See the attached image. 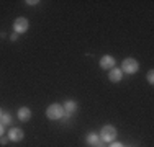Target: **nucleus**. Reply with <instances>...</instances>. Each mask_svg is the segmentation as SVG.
<instances>
[{
  "label": "nucleus",
  "mask_w": 154,
  "mask_h": 147,
  "mask_svg": "<svg viewBox=\"0 0 154 147\" xmlns=\"http://www.w3.org/2000/svg\"><path fill=\"white\" fill-rule=\"evenodd\" d=\"M31 116H33V113H31V110L28 108V106H21V108H18V111H17L18 121H21V123H28V121L31 119Z\"/></svg>",
  "instance_id": "nucleus-8"
},
{
  "label": "nucleus",
  "mask_w": 154,
  "mask_h": 147,
  "mask_svg": "<svg viewBox=\"0 0 154 147\" xmlns=\"http://www.w3.org/2000/svg\"><path fill=\"white\" fill-rule=\"evenodd\" d=\"M62 108H64V113H67V115H74V113L77 111V108H79V105H77L75 100H67L62 105Z\"/></svg>",
  "instance_id": "nucleus-10"
},
{
  "label": "nucleus",
  "mask_w": 154,
  "mask_h": 147,
  "mask_svg": "<svg viewBox=\"0 0 154 147\" xmlns=\"http://www.w3.org/2000/svg\"><path fill=\"white\" fill-rule=\"evenodd\" d=\"M7 142H8V137H7V136H2V137H0V144L5 146Z\"/></svg>",
  "instance_id": "nucleus-14"
},
{
  "label": "nucleus",
  "mask_w": 154,
  "mask_h": 147,
  "mask_svg": "<svg viewBox=\"0 0 154 147\" xmlns=\"http://www.w3.org/2000/svg\"><path fill=\"white\" fill-rule=\"evenodd\" d=\"M100 139L103 142H113L116 139V128L112 126V124H107V126H103L100 129Z\"/></svg>",
  "instance_id": "nucleus-3"
},
{
  "label": "nucleus",
  "mask_w": 154,
  "mask_h": 147,
  "mask_svg": "<svg viewBox=\"0 0 154 147\" xmlns=\"http://www.w3.org/2000/svg\"><path fill=\"white\" fill-rule=\"evenodd\" d=\"M146 79H148V82L152 85V83H154V72H152V70H149V72H148V75H146Z\"/></svg>",
  "instance_id": "nucleus-12"
},
{
  "label": "nucleus",
  "mask_w": 154,
  "mask_h": 147,
  "mask_svg": "<svg viewBox=\"0 0 154 147\" xmlns=\"http://www.w3.org/2000/svg\"><path fill=\"white\" fill-rule=\"evenodd\" d=\"M110 147H125V146L122 144V142H115V141H113L112 144H110Z\"/></svg>",
  "instance_id": "nucleus-16"
},
{
  "label": "nucleus",
  "mask_w": 154,
  "mask_h": 147,
  "mask_svg": "<svg viewBox=\"0 0 154 147\" xmlns=\"http://www.w3.org/2000/svg\"><path fill=\"white\" fill-rule=\"evenodd\" d=\"M10 123H12V115H10V113H5V111H3L2 118H0V124L5 128V126H8Z\"/></svg>",
  "instance_id": "nucleus-11"
},
{
  "label": "nucleus",
  "mask_w": 154,
  "mask_h": 147,
  "mask_svg": "<svg viewBox=\"0 0 154 147\" xmlns=\"http://www.w3.org/2000/svg\"><path fill=\"white\" fill-rule=\"evenodd\" d=\"M122 72L123 74H128V75H133V74H136L139 70V62L136 61L134 57H126L123 59L122 62Z\"/></svg>",
  "instance_id": "nucleus-2"
},
{
  "label": "nucleus",
  "mask_w": 154,
  "mask_h": 147,
  "mask_svg": "<svg viewBox=\"0 0 154 147\" xmlns=\"http://www.w3.org/2000/svg\"><path fill=\"white\" fill-rule=\"evenodd\" d=\"M130 147H131V146H130Z\"/></svg>",
  "instance_id": "nucleus-19"
},
{
  "label": "nucleus",
  "mask_w": 154,
  "mask_h": 147,
  "mask_svg": "<svg viewBox=\"0 0 154 147\" xmlns=\"http://www.w3.org/2000/svg\"><path fill=\"white\" fill-rule=\"evenodd\" d=\"M18 36H20V34H17V33H12V34H10V41H12V43L18 41Z\"/></svg>",
  "instance_id": "nucleus-13"
},
{
  "label": "nucleus",
  "mask_w": 154,
  "mask_h": 147,
  "mask_svg": "<svg viewBox=\"0 0 154 147\" xmlns=\"http://www.w3.org/2000/svg\"><path fill=\"white\" fill-rule=\"evenodd\" d=\"M85 142L89 147H105V142L100 139V136L97 132H89L85 137Z\"/></svg>",
  "instance_id": "nucleus-5"
},
{
  "label": "nucleus",
  "mask_w": 154,
  "mask_h": 147,
  "mask_svg": "<svg viewBox=\"0 0 154 147\" xmlns=\"http://www.w3.org/2000/svg\"><path fill=\"white\" fill-rule=\"evenodd\" d=\"M46 116H48V119H51V121L62 119V116H64V108H62V105H59V103H51L46 108Z\"/></svg>",
  "instance_id": "nucleus-1"
},
{
  "label": "nucleus",
  "mask_w": 154,
  "mask_h": 147,
  "mask_svg": "<svg viewBox=\"0 0 154 147\" xmlns=\"http://www.w3.org/2000/svg\"><path fill=\"white\" fill-rule=\"evenodd\" d=\"M2 115H3V110H2V108H0V118H2Z\"/></svg>",
  "instance_id": "nucleus-18"
},
{
  "label": "nucleus",
  "mask_w": 154,
  "mask_h": 147,
  "mask_svg": "<svg viewBox=\"0 0 154 147\" xmlns=\"http://www.w3.org/2000/svg\"><path fill=\"white\" fill-rule=\"evenodd\" d=\"M3 134H5V128H3L2 124H0V137H2Z\"/></svg>",
  "instance_id": "nucleus-17"
},
{
  "label": "nucleus",
  "mask_w": 154,
  "mask_h": 147,
  "mask_svg": "<svg viewBox=\"0 0 154 147\" xmlns=\"http://www.w3.org/2000/svg\"><path fill=\"white\" fill-rule=\"evenodd\" d=\"M25 3H26V5H30V7H33V5H36V3H39V2H38V0H26Z\"/></svg>",
  "instance_id": "nucleus-15"
},
{
  "label": "nucleus",
  "mask_w": 154,
  "mask_h": 147,
  "mask_svg": "<svg viewBox=\"0 0 154 147\" xmlns=\"http://www.w3.org/2000/svg\"><path fill=\"white\" fill-rule=\"evenodd\" d=\"M8 141H12V142H20V141H23V137H25V132L21 128H12V129L8 131Z\"/></svg>",
  "instance_id": "nucleus-6"
},
{
  "label": "nucleus",
  "mask_w": 154,
  "mask_h": 147,
  "mask_svg": "<svg viewBox=\"0 0 154 147\" xmlns=\"http://www.w3.org/2000/svg\"><path fill=\"white\" fill-rule=\"evenodd\" d=\"M100 67L103 69V70H112L113 67H116L115 57H113V56H108V54H105V56L100 59Z\"/></svg>",
  "instance_id": "nucleus-7"
},
{
  "label": "nucleus",
  "mask_w": 154,
  "mask_h": 147,
  "mask_svg": "<svg viewBox=\"0 0 154 147\" xmlns=\"http://www.w3.org/2000/svg\"><path fill=\"white\" fill-rule=\"evenodd\" d=\"M122 79H123V72H122V69L113 67L112 70H108V80H110V82L118 83V82H122Z\"/></svg>",
  "instance_id": "nucleus-9"
},
{
  "label": "nucleus",
  "mask_w": 154,
  "mask_h": 147,
  "mask_svg": "<svg viewBox=\"0 0 154 147\" xmlns=\"http://www.w3.org/2000/svg\"><path fill=\"white\" fill-rule=\"evenodd\" d=\"M28 28H30V21H28L26 18H23V16L17 18V20L13 21V33H17V34H23V33H26Z\"/></svg>",
  "instance_id": "nucleus-4"
}]
</instances>
